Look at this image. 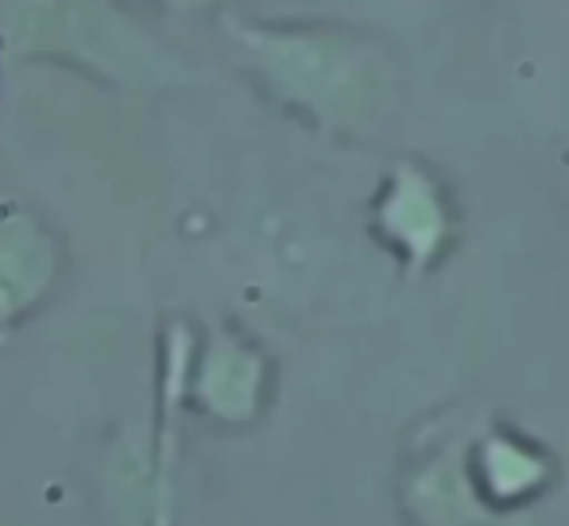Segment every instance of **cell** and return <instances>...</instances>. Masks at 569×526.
<instances>
[{"instance_id": "obj_1", "label": "cell", "mask_w": 569, "mask_h": 526, "mask_svg": "<svg viewBox=\"0 0 569 526\" xmlns=\"http://www.w3.org/2000/svg\"><path fill=\"white\" fill-rule=\"evenodd\" d=\"M0 51L62 62L117 90L174 85L187 67L120 0H0Z\"/></svg>"}, {"instance_id": "obj_2", "label": "cell", "mask_w": 569, "mask_h": 526, "mask_svg": "<svg viewBox=\"0 0 569 526\" xmlns=\"http://www.w3.org/2000/svg\"><path fill=\"white\" fill-rule=\"evenodd\" d=\"M67 271L59 229L31 205L0 198V337L16 333L54 299Z\"/></svg>"}, {"instance_id": "obj_3", "label": "cell", "mask_w": 569, "mask_h": 526, "mask_svg": "<svg viewBox=\"0 0 569 526\" xmlns=\"http://www.w3.org/2000/svg\"><path fill=\"white\" fill-rule=\"evenodd\" d=\"M268 395V361L232 330H210L194 341L182 403L218 426H248Z\"/></svg>"}, {"instance_id": "obj_4", "label": "cell", "mask_w": 569, "mask_h": 526, "mask_svg": "<svg viewBox=\"0 0 569 526\" xmlns=\"http://www.w3.org/2000/svg\"><path fill=\"white\" fill-rule=\"evenodd\" d=\"M190 337L182 325H171L163 337V364H159V442H156V499H151L148 526H174V453H179V411L187 387Z\"/></svg>"}, {"instance_id": "obj_5", "label": "cell", "mask_w": 569, "mask_h": 526, "mask_svg": "<svg viewBox=\"0 0 569 526\" xmlns=\"http://www.w3.org/2000/svg\"><path fill=\"white\" fill-rule=\"evenodd\" d=\"M148 4L163 8V12H206V8L221 4V0H148Z\"/></svg>"}]
</instances>
